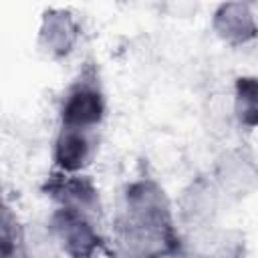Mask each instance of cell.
I'll return each mask as SVG.
<instances>
[{"label": "cell", "mask_w": 258, "mask_h": 258, "mask_svg": "<svg viewBox=\"0 0 258 258\" xmlns=\"http://www.w3.org/2000/svg\"><path fill=\"white\" fill-rule=\"evenodd\" d=\"M212 28L220 40L230 46H242L258 36V20L244 2L220 4L212 16Z\"/></svg>", "instance_id": "cell-6"}, {"label": "cell", "mask_w": 258, "mask_h": 258, "mask_svg": "<svg viewBox=\"0 0 258 258\" xmlns=\"http://www.w3.org/2000/svg\"><path fill=\"white\" fill-rule=\"evenodd\" d=\"M97 153L95 131L60 127L52 143V163L60 173H83Z\"/></svg>", "instance_id": "cell-4"}, {"label": "cell", "mask_w": 258, "mask_h": 258, "mask_svg": "<svg viewBox=\"0 0 258 258\" xmlns=\"http://www.w3.org/2000/svg\"><path fill=\"white\" fill-rule=\"evenodd\" d=\"M183 200L177 212V218L187 228H204L212 222L216 212V189L208 181H196L183 191Z\"/></svg>", "instance_id": "cell-8"}, {"label": "cell", "mask_w": 258, "mask_h": 258, "mask_svg": "<svg viewBox=\"0 0 258 258\" xmlns=\"http://www.w3.org/2000/svg\"><path fill=\"white\" fill-rule=\"evenodd\" d=\"M234 117L242 127H258V77L244 75L234 81Z\"/></svg>", "instance_id": "cell-9"}, {"label": "cell", "mask_w": 258, "mask_h": 258, "mask_svg": "<svg viewBox=\"0 0 258 258\" xmlns=\"http://www.w3.org/2000/svg\"><path fill=\"white\" fill-rule=\"evenodd\" d=\"M216 175L218 183L224 189L232 191V196H246L258 183V167L254 159L240 149L224 153V157L218 161Z\"/></svg>", "instance_id": "cell-7"}, {"label": "cell", "mask_w": 258, "mask_h": 258, "mask_svg": "<svg viewBox=\"0 0 258 258\" xmlns=\"http://www.w3.org/2000/svg\"><path fill=\"white\" fill-rule=\"evenodd\" d=\"M2 258H34L26 248L24 230L8 208L2 216Z\"/></svg>", "instance_id": "cell-10"}, {"label": "cell", "mask_w": 258, "mask_h": 258, "mask_svg": "<svg viewBox=\"0 0 258 258\" xmlns=\"http://www.w3.org/2000/svg\"><path fill=\"white\" fill-rule=\"evenodd\" d=\"M107 111L105 93L93 69H85L64 91L60 103V127L97 131Z\"/></svg>", "instance_id": "cell-1"}, {"label": "cell", "mask_w": 258, "mask_h": 258, "mask_svg": "<svg viewBox=\"0 0 258 258\" xmlns=\"http://www.w3.org/2000/svg\"><path fill=\"white\" fill-rule=\"evenodd\" d=\"M48 234L69 258H95L103 244L97 220L67 208L52 210Z\"/></svg>", "instance_id": "cell-2"}, {"label": "cell", "mask_w": 258, "mask_h": 258, "mask_svg": "<svg viewBox=\"0 0 258 258\" xmlns=\"http://www.w3.org/2000/svg\"><path fill=\"white\" fill-rule=\"evenodd\" d=\"M46 196L56 208L81 212L93 220L101 216V198L95 181L85 173H60L54 171L44 183Z\"/></svg>", "instance_id": "cell-3"}, {"label": "cell", "mask_w": 258, "mask_h": 258, "mask_svg": "<svg viewBox=\"0 0 258 258\" xmlns=\"http://www.w3.org/2000/svg\"><path fill=\"white\" fill-rule=\"evenodd\" d=\"M79 34V22L69 10L50 8L44 12L38 28V46L50 58H64L73 52Z\"/></svg>", "instance_id": "cell-5"}]
</instances>
